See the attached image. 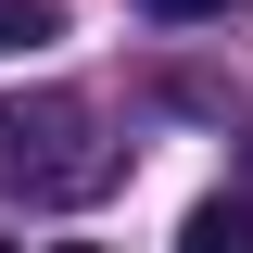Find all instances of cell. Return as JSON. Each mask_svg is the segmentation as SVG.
I'll return each instance as SVG.
<instances>
[{
	"instance_id": "cell-1",
	"label": "cell",
	"mask_w": 253,
	"mask_h": 253,
	"mask_svg": "<svg viewBox=\"0 0 253 253\" xmlns=\"http://www.w3.org/2000/svg\"><path fill=\"white\" fill-rule=\"evenodd\" d=\"M114 139L76 89H38V101H0V190L13 203H101L114 190Z\"/></svg>"
},
{
	"instance_id": "cell-2",
	"label": "cell",
	"mask_w": 253,
	"mask_h": 253,
	"mask_svg": "<svg viewBox=\"0 0 253 253\" xmlns=\"http://www.w3.org/2000/svg\"><path fill=\"white\" fill-rule=\"evenodd\" d=\"M177 253H253V203H190Z\"/></svg>"
},
{
	"instance_id": "cell-3",
	"label": "cell",
	"mask_w": 253,
	"mask_h": 253,
	"mask_svg": "<svg viewBox=\"0 0 253 253\" xmlns=\"http://www.w3.org/2000/svg\"><path fill=\"white\" fill-rule=\"evenodd\" d=\"M38 38H63V0H0V63L38 51Z\"/></svg>"
},
{
	"instance_id": "cell-4",
	"label": "cell",
	"mask_w": 253,
	"mask_h": 253,
	"mask_svg": "<svg viewBox=\"0 0 253 253\" xmlns=\"http://www.w3.org/2000/svg\"><path fill=\"white\" fill-rule=\"evenodd\" d=\"M152 26H203V13H241V0H139Z\"/></svg>"
},
{
	"instance_id": "cell-5",
	"label": "cell",
	"mask_w": 253,
	"mask_h": 253,
	"mask_svg": "<svg viewBox=\"0 0 253 253\" xmlns=\"http://www.w3.org/2000/svg\"><path fill=\"white\" fill-rule=\"evenodd\" d=\"M51 253H101V241H51Z\"/></svg>"
}]
</instances>
